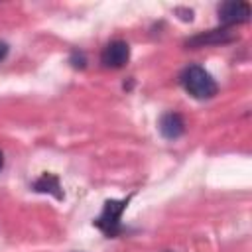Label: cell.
Returning <instances> with one entry per match:
<instances>
[{
    "label": "cell",
    "mask_w": 252,
    "mask_h": 252,
    "mask_svg": "<svg viewBox=\"0 0 252 252\" xmlns=\"http://www.w3.org/2000/svg\"><path fill=\"white\" fill-rule=\"evenodd\" d=\"M2 167H4V154H2V150H0V171H2Z\"/></svg>",
    "instance_id": "obj_10"
},
{
    "label": "cell",
    "mask_w": 252,
    "mask_h": 252,
    "mask_svg": "<svg viewBox=\"0 0 252 252\" xmlns=\"http://www.w3.org/2000/svg\"><path fill=\"white\" fill-rule=\"evenodd\" d=\"M69 63L75 67V69H85L87 67V57H85V53L83 51H73L71 53V57H69Z\"/></svg>",
    "instance_id": "obj_8"
},
{
    "label": "cell",
    "mask_w": 252,
    "mask_h": 252,
    "mask_svg": "<svg viewBox=\"0 0 252 252\" xmlns=\"http://www.w3.org/2000/svg\"><path fill=\"white\" fill-rule=\"evenodd\" d=\"M130 59V45L122 39H112L100 53V63L106 69H122Z\"/></svg>",
    "instance_id": "obj_5"
},
{
    "label": "cell",
    "mask_w": 252,
    "mask_h": 252,
    "mask_svg": "<svg viewBox=\"0 0 252 252\" xmlns=\"http://www.w3.org/2000/svg\"><path fill=\"white\" fill-rule=\"evenodd\" d=\"M32 189L35 193H47V195H53L57 201H63L65 199V193H63V187H61V181L55 173H41L33 183H32Z\"/></svg>",
    "instance_id": "obj_7"
},
{
    "label": "cell",
    "mask_w": 252,
    "mask_h": 252,
    "mask_svg": "<svg viewBox=\"0 0 252 252\" xmlns=\"http://www.w3.org/2000/svg\"><path fill=\"white\" fill-rule=\"evenodd\" d=\"M8 51H10V45H8L6 41H0V61H4V59H6Z\"/></svg>",
    "instance_id": "obj_9"
},
{
    "label": "cell",
    "mask_w": 252,
    "mask_h": 252,
    "mask_svg": "<svg viewBox=\"0 0 252 252\" xmlns=\"http://www.w3.org/2000/svg\"><path fill=\"white\" fill-rule=\"evenodd\" d=\"M159 132L165 140H177L185 134L187 130V124H185V118L175 112V110H169V112H163L161 118H159Z\"/></svg>",
    "instance_id": "obj_6"
},
{
    "label": "cell",
    "mask_w": 252,
    "mask_h": 252,
    "mask_svg": "<svg viewBox=\"0 0 252 252\" xmlns=\"http://www.w3.org/2000/svg\"><path fill=\"white\" fill-rule=\"evenodd\" d=\"M238 39V35L232 32V28H215V30H209V32H203V33H197L193 37H189L185 41L187 47L191 49H199V47H209V45H222V43H230Z\"/></svg>",
    "instance_id": "obj_4"
},
{
    "label": "cell",
    "mask_w": 252,
    "mask_h": 252,
    "mask_svg": "<svg viewBox=\"0 0 252 252\" xmlns=\"http://www.w3.org/2000/svg\"><path fill=\"white\" fill-rule=\"evenodd\" d=\"M132 197H134V193L128 195L126 199H106V201H104L102 211H100V215L93 220V224H94L106 238H116V236H120V234L126 232V228H124V224H122V213L126 211V207H128V203H130Z\"/></svg>",
    "instance_id": "obj_2"
},
{
    "label": "cell",
    "mask_w": 252,
    "mask_h": 252,
    "mask_svg": "<svg viewBox=\"0 0 252 252\" xmlns=\"http://www.w3.org/2000/svg\"><path fill=\"white\" fill-rule=\"evenodd\" d=\"M219 14V22L222 24V28H232L236 24H246L250 20V4L244 0H228L219 4L217 8Z\"/></svg>",
    "instance_id": "obj_3"
},
{
    "label": "cell",
    "mask_w": 252,
    "mask_h": 252,
    "mask_svg": "<svg viewBox=\"0 0 252 252\" xmlns=\"http://www.w3.org/2000/svg\"><path fill=\"white\" fill-rule=\"evenodd\" d=\"M179 83L181 87L199 100H207L213 98L219 93V85L213 79V75L209 71H205L201 65H189L181 71L179 75Z\"/></svg>",
    "instance_id": "obj_1"
}]
</instances>
